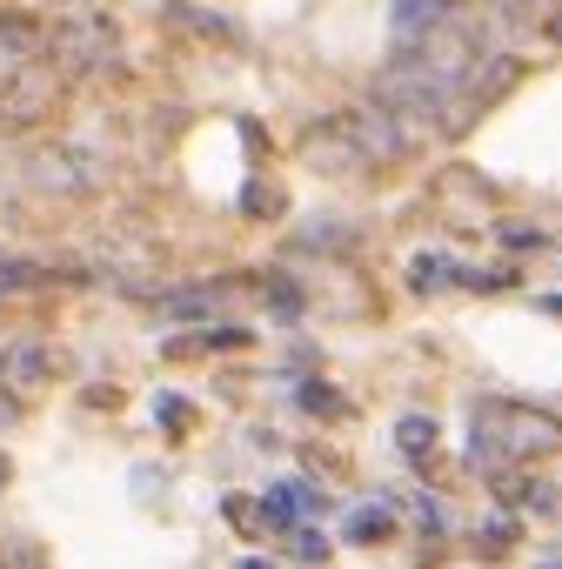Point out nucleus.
Instances as JSON below:
<instances>
[{"label": "nucleus", "mask_w": 562, "mask_h": 569, "mask_svg": "<svg viewBox=\"0 0 562 569\" xmlns=\"http://www.w3.org/2000/svg\"><path fill=\"white\" fill-rule=\"evenodd\" d=\"M282 208H288V195H282L275 182H268V188H262V182H249V195H241V215H249V221H275Z\"/></svg>", "instance_id": "f3484780"}, {"label": "nucleus", "mask_w": 562, "mask_h": 569, "mask_svg": "<svg viewBox=\"0 0 562 569\" xmlns=\"http://www.w3.org/2000/svg\"><path fill=\"white\" fill-rule=\"evenodd\" d=\"M549 41H562V14H555V21H549Z\"/></svg>", "instance_id": "bb28decb"}, {"label": "nucleus", "mask_w": 562, "mask_h": 569, "mask_svg": "<svg viewBox=\"0 0 562 569\" xmlns=\"http://www.w3.org/2000/svg\"><path fill=\"white\" fill-rule=\"evenodd\" d=\"M516 80H522V61L516 54H482L469 74H462V88L442 101V114H436V134H469L482 114H489L509 88H516Z\"/></svg>", "instance_id": "39448f33"}, {"label": "nucleus", "mask_w": 562, "mask_h": 569, "mask_svg": "<svg viewBox=\"0 0 562 569\" xmlns=\"http://www.w3.org/2000/svg\"><path fill=\"white\" fill-rule=\"evenodd\" d=\"M555 449H562V416H549V409H529V402H509V395H489L469 409V462L489 475L555 456Z\"/></svg>", "instance_id": "f257e3e1"}, {"label": "nucleus", "mask_w": 562, "mask_h": 569, "mask_svg": "<svg viewBox=\"0 0 562 569\" xmlns=\"http://www.w3.org/2000/svg\"><path fill=\"white\" fill-rule=\"evenodd\" d=\"M14 423V402H0V429H8Z\"/></svg>", "instance_id": "a878e982"}, {"label": "nucleus", "mask_w": 562, "mask_h": 569, "mask_svg": "<svg viewBox=\"0 0 562 569\" xmlns=\"http://www.w3.org/2000/svg\"><path fill=\"white\" fill-rule=\"evenodd\" d=\"M101 182H108V161H101L88 141H47V147H34V154H27V188H34V195L88 201Z\"/></svg>", "instance_id": "20e7f679"}, {"label": "nucleus", "mask_w": 562, "mask_h": 569, "mask_svg": "<svg viewBox=\"0 0 562 569\" xmlns=\"http://www.w3.org/2000/svg\"><path fill=\"white\" fill-rule=\"evenodd\" d=\"M47 282H54V269H41V262H0V295H27Z\"/></svg>", "instance_id": "dca6fc26"}, {"label": "nucleus", "mask_w": 562, "mask_h": 569, "mask_svg": "<svg viewBox=\"0 0 562 569\" xmlns=\"http://www.w3.org/2000/svg\"><path fill=\"white\" fill-rule=\"evenodd\" d=\"M60 349L47 336H14V342H0V395H14V402H34L41 389H54L60 375Z\"/></svg>", "instance_id": "0eeeda50"}, {"label": "nucleus", "mask_w": 562, "mask_h": 569, "mask_svg": "<svg viewBox=\"0 0 562 569\" xmlns=\"http://www.w3.org/2000/svg\"><path fill=\"white\" fill-rule=\"evenodd\" d=\"M27 61H41V28L0 14V74H14V67H27Z\"/></svg>", "instance_id": "9d476101"}, {"label": "nucleus", "mask_w": 562, "mask_h": 569, "mask_svg": "<svg viewBox=\"0 0 562 569\" xmlns=\"http://www.w3.org/2000/svg\"><path fill=\"white\" fill-rule=\"evenodd\" d=\"M475 549H482V562H503V556L516 549V523H509V516H489V523L475 529Z\"/></svg>", "instance_id": "2eb2a0df"}, {"label": "nucleus", "mask_w": 562, "mask_h": 569, "mask_svg": "<svg viewBox=\"0 0 562 569\" xmlns=\"http://www.w3.org/2000/svg\"><path fill=\"white\" fill-rule=\"evenodd\" d=\"M295 556L301 562H329V543H321L315 529H295Z\"/></svg>", "instance_id": "5701e85b"}, {"label": "nucleus", "mask_w": 562, "mask_h": 569, "mask_svg": "<svg viewBox=\"0 0 562 569\" xmlns=\"http://www.w3.org/2000/svg\"><path fill=\"white\" fill-rule=\"evenodd\" d=\"M503 241H509V249H542L549 234H542V228H522V221H516V228H503Z\"/></svg>", "instance_id": "b1692460"}, {"label": "nucleus", "mask_w": 562, "mask_h": 569, "mask_svg": "<svg viewBox=\"0 0 562 569\" xmlns=\"http://www.w3.org/2000/svg\"><path fill=\"white\" fill-rule=\"evenodd\" d=\"M221 302H228V288H221V282H195V288L161 295V315H168V321H188V315H214Z\"/></svg>", "instance_id": "9b49d317"}, {"label": "nucleus", "mask_w": 562, "mask_h": 569, "mask_svg": "<svg viewBox=\"0 0 562 569\" xmlns=\"http://www.w3.org/2000/svg\"><path fill=\"white\" fill-rule=\"evenodd\" d=\"M301 161H308V168H321V175H335V182L375 175V154H368V141H362L355 108H349V114H329V121H315V128L301 134Z\"/></svg>", "instance_id": "423d86ee"}, {"label": "nucleus", "mask_w": 562, "mask_h": 569, "mask_svg": "<svg viewBox=\"0 0 562 569\" xmlns=\"http://www.w3.org/2000/svg\"><path fill=\"white\" fill-rule=\"evenodd\" d=\"M449 282H469V269L449 262V255H416V262H409V288H416V295H436V288H449Z\"/></svg>", "instance_id": "f8f14e48"}, {"label": "nucleus", "mask_w": 562, "mask_h": 569, "mask_svg": "<svg viewBox=\"0 0 562 569\" xmlns=\"http://www.w3.org/2000/svg\"><path fill=\"white\" fill-rule=\"evenodd\" d=\"M395 442L409 449V456H429L436 449V416H401L395 423Z\"/></svg>", "instance_id": "a211bd4d"}, {"label": "nucleus", "mask_w": 562, "mask_h": 569, "mask_svg": "<svg viewBox=\"0 0 562 569\" xmlns=\"http://www.w3.org/2000/svg\"><path fill=\"white\" fill-rule=\"evenodd\" d=\"M542 569H562V556H549V562H542Z\"/></svg>", "instance_id": "cd10ccee"}, {"label": "nucleus", "mask_w": 562, "mask_h": 569, "mask_svg": "<svg viewBox=\"0 0 562 569\" xmlns=\"http://www.w3.org/2000/svg\"><path fill=\"white\" fill-rule=\"evenodd\" d=\"M388 529H395L388 510H355V516H349V536H355V543H382Z\"/></svg>", "instance_id": "6ab92c4d"}, {"label": "nucleus", "mask_w": 562, "mask_h": 569, "mask_svg": "<svg viewBox=\"0 0 562 569\" xmlns=\"http://www.w3.org/2000/svg\"><path fill=\"white\" fill-rule=\"evenodd\" d=\"M228 523L255 536V529H268V510H255V496H228Z\"/></svg>", "instance_id": "412c9836"}, {"label": "nucleus", "mask_w": 562, "mask_h": 569, "mask_svg": "<svg viewBox=\"0 0 562 569\" xmlns=\"http://www.w3.org/2000/svg\"><path fill=\"white\" fill-rule=\"evenodd\" d=\"M67 101V74L54 61H27L14 74H0V134H34L60 114Z\"/></svg>", "instance_id": "7ed1b4c3"}, {"label": "nucleus", "mask_w": 562, "mask_h": 569, "mask_svg": "<svg viewBox=\"0 0 562 569\" xmlns=\"http://www.w3.org/2000/svg\"><path fill=\"white\" fill-rule=\"evenodd\" d=\"M168 21H175V28H188V34H201V41H241V28H234V21H221V14H208V8H188V0H175Z\"/></svg>", "instance_id": "ddd939ff"}, {"label": "nucleus", "mask_w": 562, "mask_h": 569, "mask_svg": "<svg viewBox=\"0 0 562 569\" xmlns=\"http://www.w3.org/2000/svg\"><path fill=\"white\" fill-rule=\"evenodd\" d=\"M442 21H455V0H395L388 34H395V47H416V41H429Z\"/></svg>", "instance_id": "6e6552de"}, {"label": "nucleus", "mask_w": 562, "mask_h": 569, "mask_svg": "<svg viewBox=\"0 0 562 569\" xmlns=\"http://www.w3.org/2000/svg\"><path fill=\"white\" fill-rule=\"evenodd\" d=\"M154 423H168V429H188V402L161 395V402H154Z\"/></svg>", "instance_id": "4be33fe9"}, {"label": "nucleus", "mask_w": 562, "mask_h": 569, "mask_svg": "<svg viewBox=\"0 0 562 569\" xmlns=\"http://www.w3.org/2000/svg\"><path fill=\"white\" fill-rule=\"evenodd\" d=\"M47 61L67 74V80H108L121 74V28L108 14H60L54 34H47Z\"/></svg>", "instance_id": "f03ea898"}, {"label": "nucleus", "mask_w": 562, "mask_h": 569, "mask_svg": "<svg viewBox=\"0 0 562 569\" xmlns=\"http://www.w3.org/2000/svg\"><path fill=\"white\" fill-rule=\"evenodd\" d=\"M249 342H255V336L241 329V321H221V329H188V336H175L168 355H214V349L234 355V349H249Z\"/></svg>", "instance_id": "1a4fd4ad"}, {"label": "nucleus", "mask_w": 562, "mask_h": 569, "mask_svg": "<svg viewBox=\"0 0 562 569\" xmlns=\"http://www.w3.org/2000/svg\"><path fill=\"white\" fill-rule=\"evenodd\" d=\"M0 569H47V556H41V543L14 536V543H0Z\"/></svg>", "instance_id": "aec40b11"}, {"label": "nucleus", "mask_w": 562, "mask_h": 569, "mask_svg": "<svg viewBox=\"0 0 562 569\" xmlns=\"http://www.w3.org/2000/svg\"><path fill=\"white\" fill-rule=\"evenodd\" d=\"M295 402H301L308 416H329V423H335V416H349L342 389H329V382H301V389H295Z\"/></svg>", "instance_id": "4468645a"}, {"label": "nucleus", "mask_w": 562, "mask_h": 569, "mask_svg": "<svg viewBox=\"0 0 562 569\" xmlns=\"http://www.w3.org/2000/svg\"><path fill=\"white\" fill-rule=\"evenodd\" d=\"M8 482H14V462H8V456H0V490H8Z\"/></svg>", "instance_id": "393cba45"}]
</instances>
